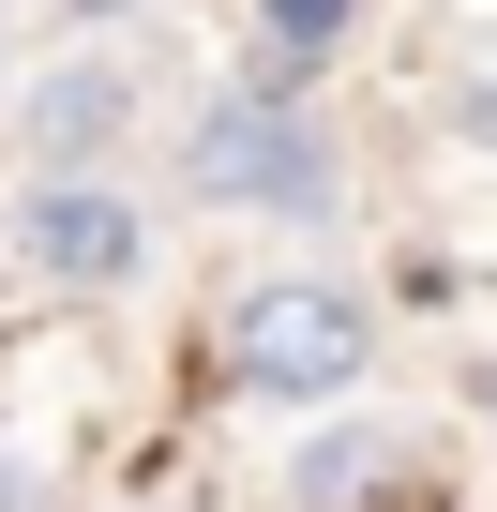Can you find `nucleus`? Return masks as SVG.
Returning a JSON list of instances; mask_svg holds the SVG:
<instances>
[{
    "instance_id": "nucleus-4",
    "label": "nucleus",
    "mask_w": 497,
    "mask_h": 512,
    "mask_svg": "<svg viewBox=\"0 0 497 512\" xmlns=\"http://www.w3.org/2000/svg\"><path fill=\"white\" fill-rule=\"evenodd\" d=\"M16 121H31V166H106V136L136 121V61H46Z\"/></svg>"
},
{
    "instance_id": "nucleus-2",
    "label": "nucleus",
    "mask_w": 497,
    "mask_h": 512,
    "mask_svg": "<svg viewBox=\"0 0 497 512\" xmlns=\"http://www.w3.org/2000/svg\"><path fill=\"white\" fill-rule=\"evenodd\" d=\"M0 241H16V272H46L61 302H106V287H136V272H151V211H136L106 166H46V181H31V211L0 226Z\"/></svg>"
},
{
    "instance_id": "nucleus-6",
    "label": "nucleus",
    "mask_w": 497,
    "mask_h": 512,
    "mask_svg": "<svg viewBox=\"0 0 497 512\" xmlns=\"http://www.w3.org/2000/svg\"><path fill=\"white\" fill-rule=\"evenodd\" d=\"M362 31V0H257V46H272V76H302V61H332Z\"/></svg>"
},
{
    "instance_id": "nucleus-1",
    "label": "nucleus",
    "mask_w": 497,
    "mask_h": 512,
    "mask_svg": "<svg viewBox=\"0 0 497 512\" xmlns=\"http://www.w3.org/2000/svg\"><path fill=\"white\" fill-rule=\"evenodd\" d=\"M362 362H377V302L332 272H272L226 302V392H257V407H347Z\"/></svg>"
},
{
    "instance_id": "nucleus-7",
    "label": "nucleus",
    "mask_w": 497,
    "mask_h": 512,
    "mask_svg": "<svg viewBox=\"0 0 497 512\" xmlns=\"http://www.w3.org/2000/svg\"><path fill=\"white\" fill-rule=\"evenodd\" d=\"M0 512H46V482H31V452H0Z\"/></svg>"
},
{
    "instance_id": "nucleus-8",
    "label": "nucleus",
    "mask_w": 497,
    "mask_h": 512,
    "mask_svg": "<svg viewBox=\"0 0 497 512\" xmlns=\"http://www.w3.org/2000/svg\"><path fill=\"white\" fill-rule=\"evenodd\" d=\"M0 287H16V241H0Z\"/></svg>"
},
{
    "instance_id": "nucleus-3",
    "label": "nucleus",
    "mask_w": 497,
    "mask_h": 512,
    "mask_svg": "<svg viewBox=\"0 0 497 512\" xmlns=\"http://www.w3.org/2000/svg\"><path fill=\"white\" fill-rule=\"evenodd\" d=\"M196 181L211 196H257V211H317L332 196V136L287 106V91H226L196 121Z\"/></svg>"
},
{
    "instance_id": "nucleus-5",
    "label": "nucleus",
    "mask_w": 497,
    "mask_h": 512,
    "mask_svg": "<svg viewBox=\"0 0 497 512\" xmlns=\"http://www.w3.org/2000/svg\"><path fill=\"white\" fill-rule=\"evenodd\" d=\"M377 467H407V452H392L377 422H332V437L287 467V497H302V512H362V497H377Z\"/></svg>"
}]
</instances>
